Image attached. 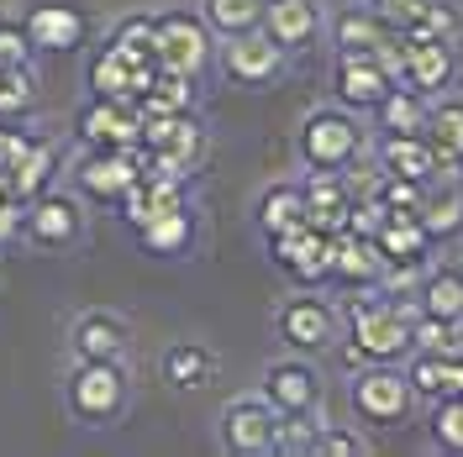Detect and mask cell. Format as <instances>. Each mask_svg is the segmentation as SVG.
<instances>
[{"label": "cell", "instance_id": "1", "mask_svg": "<svg viewBox=\"0 0 463 457\" xmlns=\"http://www.w3.org/2000/svg\"><path fill=\"white\" fill-rule=\"evenodd\" d=\"M411 305L401 300H347V363H405L411 358Z\"/></svg>", "mask_w": 463, "mask_h": 457}, {"label": "cell", "instance_id": "2", "mask_svg": "<svg viewBox=\"0 0 463 457\" xmlns=\"http://www.w3.org/2000/svg\"><path fill=\"white\" fill-rule=\"evenodd\" d=\"M63 400H69V415L80 426H116L127 415V400H132V378L121 368V358H74Z\"/></svg>", "mask_w": 463, "mask_h": 457}, {"label": "cell", "instance_id": "3", "mask_svg": "<svg viewBox=\"0 0 463 457\" xmlns=\"http://www.w3.org/2000/svg\"><path fill=\"white\" fill-rule=\"evenodd\" d=\"M300 158L317 173H347L364 158V126L347 106H321L300 121Z\"/></svg>", "mask_w": 463, "mask_h": 457}, {"label": "cell", "instance_id": "4", "mask_svg": "<svg viewBox=\"0 0 463 457\" xmlns=\"http://www.w3.org/2000/svg\"><path fill=\"white\" fill-rule=\"evenodd\" d=\"M347 400H353V415L364 426H401L411 415V405H416V395H411L405 368H395V363H364V368H353Z\"/></svg>", "mask_w": 463, "mask_h": 457}, {"label": "cell", "instance_id": "5", "mask_svg": "<svg viewBox=\"0 0 463 457\" xmlns=\"http://www.w3.org/2000/svg\"><path fill=\"white\" fill-rule=\"evenodd\" d=\"M216 32L205 27L201 11H158L153 16V48H158V69H174V74H190L201 79L216 42Z\"/></svg>", "mask_w": 463, "mask_h": 457}, {"label": "cell", "instance_id": "6", "mask_svg": "<svg viewBox=\"0 0 463 457\" xmlns=\"http://www.w3.org/2000/svg\"><path fill=\"white\" fill-rule=\"evenodd\" d=\"M137 179H143V143L137 147H85L74 158V190H80V201L116 205Z\"/></svg>", "mask_w": 463, "mask_h": 457}, {"label": "cell", "instance_id": "7", "mask_svg": "<svg viewBox=\"0 0 463 457\" xmlns=\"http://www.w3.org/2000/svg\"><path fill=\"white\" fill-rule=\"evenodd\" d=\"M22 237L43 253H63L85 237V201L69 190H43L22 205Z\"/></svg>", "mask_w": 463, "mask_h": 457}, {"label": "cell", "instance_id": "8", "mask_svg": "<svg viewBox=\"0 0 463 457\" xmlns=\"http://www.w3.org/2000/svg\"><path fill=\"white\" fill-rule=\"evenodd\" d=\"M337 331H343V321H337V311H332L326 294L300 289V294H289L285 305H279V342H285L289 352H300V358L332 352V347H337Z\"/></svg>", "mask_w": 463, "mask_h": 457}, {"label": "cell", "instance_id": "9", "mask_svg": "<svg viewBox=\"0 0 463 457\" xmlns=\"http://www.w3.org/2000/svg\"><path fill=\"white\" fill-rule=\"evenodd\" d=\"M222 452L232 457H263L279 447V410L263 400V395H248V400H232L222 410Z\"/></svg>", "mask_w": 463, "mask_h": 457}, {"label": "cell", "instance_id": "10", "mask_svg": "<svg viewBox=\"0 0 463 457\" xmlns=\"http://www.w3.org/2000/svg\"><path fill=\"white\" fill-rule=\"evenodd\" d=\"M332 253H337V237L317 231L311 221L269 237V257L285 268L295 284H326L332 279Z\"/></svg>", "mask_w": 463, "mask_h": 457}, {"label": "cell", "instance_id": "11", "mask_svg": "<svg viewBox=\"0 0 463 457\" xmlns=\"http://www.w3.org/2000/svg\"><path fill=\"white\" fill-rule=\"evenodd\" d=\"M153 74H158V63L153 58H137L127 53V48H116L106 42L100 53L90 58V95H106V100H127V106H137L153 85Z\"/></svg>", "mask_w": 463, "mask_h": 457}, {"label": "cell", "instance_id": "12", "mask_svg": "<svg viewBox=\"0 0 463 457\" xmlns=\"http://www.w3.org/2000/svg\"><path fill=\"white\" fill-rule=\"evenodd\" d=\"M74 137L85 147H137L143 143V116L127 100H106V95H90L80 116H74Z\"/></svg>", "mask_w": 463, "mask_h": 457}, {"label": "cell", "instance_id": "13", "mask_svg": "<svg viewBox=\"0 0 463 457\" xmlns=\"http://www.w3.org/2000/svg\"><path fill=\"white\" fill-rule=\"evenodd\" d=\"M22 27H27L37 53H74V48H85V37H90V16L74 0H37L22 16Z\"/></svg>", "mask_w": 463, "mask_h": 457}, {"label": "cell", "instance_id": "14", "mask_svg": "<svg viewBox=\"0 0 463 457\" xmlns=\"http://www.w3.org/2000/svg\"><path fill=\"white\" fill-rule=\"evenodd\" d=\"M263 400L274 405L279 415H317L321 405V373L295 352L263 368Z\"/></svg>", "mask_w": 463, "mask_h": 457}, {"label": "cell", "instance_id": "15", "mask_svg": "<svg viewBox=\"0 0 463 457\" xmlns=\"http://www.w3.org/2000/svg\"><path fill=\"white\" fill-rule=\"evenodd\" d=\"M390 85H395V74L374 53H337V69H332L337 106H347V111H374L379 100L390 95Z\"/></svg>", "mask_w": 463, "mask_h": 457}, {"label": "cell", "instance_id": "16", "mask_svg": "<svg viewBox=\"0 0 463 457\" xmlns=\"http://www.w3.org/2000/svg\"><path fill=\"white\" fill-rule=\"evenodd\" d=\"M222 69H227V79H237V85H269L285 69V48L263 27L237 32V37H227V48H222Z\"/></svg>", "mask_w": 463, "mask_h": 457}, {"label": "cell", "instance_id": "17", "mask_svg": "<svg viewBox=\"0 0 463 457\" xmlns=\"http://www.w3.org/2000/svg\"><path fill=\"white\" fill-rule=\"evenodd\" d=\"M453 69H458V58H453V42L448 37H427V42H401V85L416 89V95H442V89L453 85Z\"/></svg>", "mask_w": 463, "mask_h": 457}, {"label": "cell", "instance_id": "18", "mask_svg": "<svg viewBox=\"0 0 463 457\" xmlns=\"http://www.w3.org/2000/svg\"><path fill=\"white\" fill-rule=\"evenodd\" d=\"M374 247L384 253V268H427L437 242H432V231L421 227L416 210H390L384 227L374 231Z\"/></svg>", "mask_w": 463, "mask_h": 457}, {"label": "cell", "instance_id": "19", "mask_svg": "<svg viewBox=\"0 0 463 457\" xmlns=\"http://www.w3.org/2000/svg\"><path fill=\"white\" fill-rule=\"evenodd\" d=\"M132 326L116 311H80L69 326V352L74 358H127Z\"/></svg>", "mask_w": 463, "mask_h": 457}, {"label": "cell", "instance_id": "20", "mask_svg": "<svg viewBox=\"0 0 463 457\" xmlns=\"http://www.w3.org/2000/svg\"><path fill=\"white\" fill-rule=\"evenodd\" d=\"M263 32L285 53H300L321 37V5L317 0H263Z\"/></svg>", "mask_w": 463, "mask_h": 457}, {"label": "cell", "instance_id": "21", "mask_svg": "<svg viewBox=\"0 0 463 457\" xmlns=\"http://www.w3.org/2000/svg\"><path fill=\"white\" fill-rule=\"evenodd\" d=\"M427 137L437 147V179H458L463 173V100L458 95H432Z\"/></svg>", "mask_w": 463, "mask_h": 457}, {"label": "cell", "instance_id": "22", "mask_svg": "<svg viewBox=\"0 0 463 457\" xmlns=\"http://www.w3.org/2000/svg\"><path fill=\"white\" fill-rule=\"evenodd\" d=\"M379 169L384 173H405V179H437V147L427 137V126L421 132H379Z\"/></svg>", "mask_w": 463, "mask_h": 457}, {"label": "cell", "instance_id": "23", "mask_svg": "<svg viewBox=\"0 0 463 457\" xmlns=\"http://www.w3.org/2000/svg\"><path fill=\"white\" fill-rule=\"evenodd\" d=\"M384 274V253L374 247V237H358V231H337V253H332V279L326 284L343 289H369Z\"/></svg>", "mask_w": 463, "mask_h": 457}, {"label": "cell", "instance_id": "24", "mask_svg": "<svg viewBox=\"0 0 463 457\" xmlns=\"http://www.w3.org/2000/svg\"><path fill=\"white\" fill-rule=\"evenodd\" d=\"M347 205H353V190H347L343 173H317L306 179V221L326 237H337L347 231Z\"/></svg>", "mask_w": 463, "mask_h": 457}, {"label": "cell", "instance_id": "25", "mask_svg": "<svg viewBox=\"0 0 463 457\" xmlns=\"http://www.w3.org/2000/svg\"><path fill=\"white\" fill-rule=\"evenodd\" d=\"M416 216H421V227L432 231V242L458 237V231H463V184H458V179H427Z\"/></svg>", "mask_w": 463, "mask_h": 457}, {"label": "cell", "instance_id": "26", "mask_svg": "<svg viewBox=\"0 0 463 457\" xmlns=\"http://www.w3.org/2000/svg\"><path fill=\"white\" fill-rule=\"evenodd\" d=\"M158 373L169 389H205L216 378V352L205 342H169L158 358Z\"/></svg>", "mask_w": 463, "mask_h": 457}, {"label": "cell", "instance_id": "27", "mask_svg": "<svg viewBox=\"0 0 463 457\" xmlns=\"http://www.w3.org/2000/svg\"><path fill=\"white\" fill-rule=\"evenodd\" d=\"M390 37H395V32L384 27L369 5H347V11L332 16V48H337V53H379Z\"/></svg>", "mask_w": 463, "mask_h": 457}, {"label": "cell", "instance_id": "28", "mask_svg": "<svg viewBox=\"0 0 463 457\" xmlns=\"http://www.w3.org/2000/svg\"><path fill=\"white\" fill-rule=\"evenodd\" d=\"M195 237V210L190 205H174V210H158L153 221L137 227V242H143L153 257H179Z\"/></svg>", "mask_w": 463, "mask_h": 457}, {"label": "cell", "instance_id": "29", "mask_svg": "<svg viewBox=\"0 0 463 457\" xmlns=\"http://www.w3.org/2000/svg\"><path fill=\"white\" fill-rule=\"evenodd\" d=\"M53 173H58V147L43 143V137H32V147L5 169V179H11V195L27 205L32 195H43V190H53Z\"/></svg>", "mask_w": 463, "mask_h": 457}, {"label": "cell", "instance_id": "30", "mask_svg": "<svg viewBox=\"0 0 463 457\" xmlns=\"http://www.w3.org/2000/svg\"><path fill=\"white\" fill-rule=\"evenodd\" d=\"M259 231L274 237V231H289L306 221V184H269L259 195Z\"/></svg>", "mask_w": 463, "mask_h": 457}, {"label": "cell", "instance_id": "31", "mask_svg": "<svg viewBox=\"0 0 463 457\" xmlns=\"http://www.w3.org/2000/svg\"><path fill=\"white\" fill-rule=\"evenodd\" d=\"M416 300H421L416 311L442 315V321H463V268H448V263L442 268H427Z\"/></svg>", "mask_w": 463, "mask_h": 457}, {"label": "cell", "instance_id": "32", "mask_svg": "<svg viewBox=\"0 0 463 457\" xmlns=\"http://www.w3.org/2000/svg\"><path fill=\"white\" fill-rule=\"evenodd\" d=\"M143 116H174V111H195V79L190 74H174V69H158L147 95L137 100Z\"/></svg>", "mask_w": 463, "mask_h": 457}, {"label": "cell", "instance_id": "33", "mask_svg": "<svg viewBox=\"0 0 463 457\" xmlns=\"http://www.w3.org/2000/svg\"><path fill=\"white\" fill-rule=\"evenodd\" d=\"M427 95H416V89H405V85H390V95L374 106V121H379V132H421L427 126Z\"/></svg>", "mask_w": 463, "mask_h": 457}, {"label": "cell", "instance_id": "34", "mask_svg": "<svg viewBox=\"0 0 463 457\" xmlns=\"http://www.w3.org/2000/svg\"><path fill=\"white\" fill-rule=\"evenodd\" d=\"M201 16H205V27L227 42L237 32L263 27V0H201Z\"/></svg>", "mask_w": 463, "mask_h": 457}, {"label": "cell", "instance_id": "35", "mask_svg": "<svg viewBox=\"0 0 463 457\" xmlns=\"http://www.w3.org/2000/svg\"><path fill=\"white\" fill-rule=\"evenodd\" d=\"M401 42H427V37H458V11H453V0H427L421 5V16L411 22V27H401L395 32Z\"/></svg>", "mask_w": 463, "mask_h": 457}, {"label": "cell", "instance_id": "36", "mask_svg": "<svg viewBox=\"0 0 463 457\" xmlns=\"http://www.w3.org/2000/svg\"><path fill=\"white\" fill-rule=\"evenodd\" d=\"M411 352H458V321L416 311L411 315Z\"/></svg>", "mask_w": 463, "mask_h": 457}, {"label": "cell", "instance_id": "37", "mask_svg": "<svg viewBox=\"0 0 463 457\" xmlns=\"http://www.w3.org/2000/svg\"><path fill=\"white\" fill-rule=\"evenodd\" d=\"M32 100H37V74H32V63H22V69H0V121L32 111Z\"/></svg>", "mask_w": 463, "mask_h": 457}, {"label": "cell", "instance_id": "38", "mask_svg": "<svg viewBox=\"0 0 463 457\" xmlns=\"http://www.w3.org/2000/svg\"><path fill=\"white\" fill-rule=\"evenodd\" d=\"M432 442L442 447V452H463V395L437 400V410H432Z\"/></svg>", "mask_w": 463, "mask_h": 457}, {"label": "cell", "instance_id": "39", "mask_svg": "<svg viewBox=\"0 0 463 457\" xmlns=\"http://www.w3.org/2000/svg\"><path fill=\"white\" fill-rule=\"evenodd\" d=\"M311 452H317V457H364V452H369V442H364L358 431H347V426H317Z\"/></svg>", "mask_w": 463, "mask_h": 457}, {"label": "cell", "instance_id": "40", "mask_svg": "<svg viewBox=\"0 0 463 457\" xmlns=\"http://www.w3.org/2000/svg\"><path fill=\"white\" fill-rule=\"evenodd\" d=\"M421 190H427V184H421V179H405V173H384L374 184V195L384 201V210H416V205H421Z\"/></svg>", "mask_w": 463, "mask_h": 457}, {"label": "cell", "instance_id": "41", "mask_svg": "<svg viewBox=\"0 0 463 457\" xmlns=\"http://www.w3.org/2000/svg\"><path fill=\"white\" fill-rule=\"evenodd\" d=\"M32 58H37V48H32L27 27L11 22V16H0V69H22Z\"/></svg>", "mask_w": 463, "mask_h": 457}, {"label": "cell", "instance_id": "42", "mask_svg": "<svg viewBox=\"0 0 463 457\" xmlns=\"http://www.w3.org/2000/svg\"><path fill=\"white\" fill-rule=\"evenodd\" d=\"M421 5H427V0H369V11H374V16H379L390 32L411 27V22L421 16Z\"/></svg>", "mask_w": 463, "mask_h": 457}, {"label": "cell", "instance_id": "43", "mask_svg": "<svg viewBox=\"0 0 463 457\" xmlns=\"http://www.w3.org/2000/svg\"><path fill=\"white\" fill-rule=\"evenodd\" d=\"M448 395H463V347L442 352V368H437V400H448Z\"/></svg>", "mask_w": 463, "mask_h": 457}, {"label": "cell", "instance_id": "44", "mask_svg": "<svg viewBox=\"0 0 463 457\" xmlns=\"http://www.w3.org/2000/svg\"><path fill=\"white\" fill-rule=\"evenodd\" d=\"M22 237V201L16 195H0V247Z\"/></svg>", "mask_w": 463, "mask_h": 457}, {"label": "cell", "instance_id": "45", "mask_svg": "<svg viewBox=\"0 0 463 457\" xmlns=\"http://www.w3.org/2000/svg\"><path fill=\"white\" fill-rule=\"evenodd\" d=\"M458 347H463V321H458Z\"/></svg>", "mask_w": 463, "mask_h": 457}, {"label": "cell", "instance_id": "46", "mask_svg": "<svg viewBox=\"0 0 463 457\" xmlns=\"http://www.w3.org/2000/svg\"><path fill=\"white\" fill-rule=\"evenodd\" d=\"M458 184H463V173H458Z\"/></svg>", "mask_w": 463, "mask_h": 457}]
</instances>
